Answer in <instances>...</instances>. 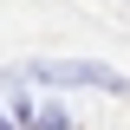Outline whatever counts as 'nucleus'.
Returning <instances> with one entry per match:
<instances>
[{"label":"nucleus","mask_w":130,"mask_h":130,"mask_svg":"<svg viewBox=\"0 0 130 130\" xmlns=\"http://www.w3.org/2000/svg\"><path fill=\"white\" fill-rule=\"evenodd\" d=\"M32 78H39V85H98V91H124V78L104 72V65H32Z\"/></svg>","instance_id":"f257e3e1"},{"label":"nucleus","mask_w":130,"mask_h":130,"mask_svg":"<svg viewBox=\"0 0 130 130\" xmlns=\"http://www.w3.org/2000/svg\"><path fill=\"white\" fill-rule=\"evenodd\" d=\"M26 124L32 130H72V117H65L59 104H39V111H26Z\"/></svg>","instance_id":"f03ea898"},{"label":"nucleus","mask_w":130,"mask_h":130,"mask_svg":"<svg viewBox=\"0 0 130 130\" xmlns=\"http://www.w3.org/2000/svg\"><path fill=\"white\" fill-rule=\"evenodd\" d=\"M0 130H13V124H7V117H0Z\"/></svg>","instance_id":"7ed1b4c3"}]
</instances>
